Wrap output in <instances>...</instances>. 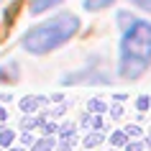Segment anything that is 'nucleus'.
Returning a JSON list of instances; mask_svg holds the SVG:
<instances>
[{"instance_id":"1","label":"nucleus","mask_w":151,"mask_h":151,"mask_svg":"<svg viewBox=\"0 0 151 151\" xmlns=\"http://www.w3.org/2000/svg\"><path fill=\"white\" fill-rule=\"evenodd\" d=\"M151 64V23L149 21H133L128 23L123 39H120V64L118 72L123 80H136Z\"/></svg>"},{"instance_id":"2","label":"nucleus","mask_w":151,"mask_h":151,"mask_svg":"<svg viewBox=\"0 0 151 151\" xmlns=\"http://www.w3.org/2000/svg\"><path fill=\"white\" fill-rule=\"evenodd\" d=\"M77 31H80V18H74L72 13H59V16L28 28L23 33L21 44H23L26 51L41 56V54L54 51L56 46H62L64 41H69Z\"/></svg>"},{"instance_id":"3","label":"nucleus","mask_w":151,"mask_h":151,"mask_svg":"<svg viewBox=\"0 0 151 151\" xmlns=\"http://www.w3.org/2000/svg\"><path fill=\"white\" fill-rule=\"evenodd\" d=\"M113 0H85V8L87 10H103V8H108ZM136 5H141L143 10H151V0H133Z\"/></svg>"},{"instance_id":"4","label":"nucleus","mask_w":151,"mask_h":151,"mask_svg":"<svg viewBox=\"0 0 151 151\" xmlns=\"http://www.w3.org/2000/svg\"><path fill=\"white\" fill-rule=\"evenodd\" d=\"M44 103V97H36V95H28V97H23V100H21V110L23 113H33V110H39V105Z\"/></svg>"},{"instance_id":"5","label":"nucleus","mask_w":151,"mask_h":151,"mask_svg":"<svg viewBox=\"0 0 151 151\" xmlns=\"http://www.w3.org/2000/svg\"><path fill=\"white\" fill-rule=\"evenodd\" d=\"M62 0H31V13H44V10L59 5Z\"/></svg>"},{"instance_id":"6","label":"nucleus","mask_w":151,"mask_h":151,"mask_svg":"<svg viewBox=\"0 0 151 151\" xmlns=\"http://www.w3.org/2000/svg\"><path fill=\"white\" fill-rule=\"evenodd\" d=\"M13 80H18L16 64H5V67H0V82H13Z\"/></svg>"},{"instance_id":"7","label":"nucleus","mask_w":151,"mask_h":151,"mask_svg":"<svg viewBox=\"0 0 151 151\" xmlns=\"http://www.w3.org/2000/svg\"><path fill=\"white\" fill-rule=\"evenodd\" d=\"M97 143H103V131H92L85 136V149H95Z\"/></svg>"},{"instance_id":"8","label":"nucleus","mask_w":151,"mask_h":151,"mask_svg":"<svg viewBox=\"0 0 151 151\" xmlns=\"http://www.w3.org/2000/svg\"><path fill=\"white\" fill-rule=\"evenodd\" d=\"M13 141H16V133L8 131V128H3V131H0V146H3V149H10Z\"/></svg>"},{"instance_id":"9","label":"nucleus","mask_w":151,"mask_h":151,"mask_svg":"<svg viewBox=\"0 0 151 151\" xmlns=\"http://www.w3.org/2000/svg\"><path fill=\"white\" fill-rule=\"evenodd\" d=\"M51 149H54V138H49V136L33 143V151H51Z\"/></svg>"},{"instance_id":"10","label":"nucleus","mask_w":151,"mask_h":151,"mask_svg":"<svg viewBox=\"0 0 151 151\" xmlns=\"http://www.w3.org/2000/svg\"><path fill=\"white\" fill-rule=\"evenodd\" d=\"M110 143H113V146H126V143H128V133H126V131H115V133L110 136Z\"/></svg>"},{"instance_id":"11","label":"nucleus","mask_w":151,"mask_h":151,"mask_svg":"<svg viewBox=\"0 0 151 151\" xmlns=\"http://www.w3.org/2000/svg\"><path fill=\"white\" fill-rule=\"evenodd\" d=\"M87 110H90V113H97V115H103V113H105V103H103V100H90Z\"/></svg>"},{"instance_id":"12","label":"nucleus","mask_w":151,"mask_h":151,"mask_svg":"<svg viewBox=\"0 0 151 151\" xmlns=\"http://www.w3.org/2000/svg\"><path fill=\"white\" fill-rule=\"evenodd\" d=\"M136 108H138V113H146V110L151 108V100H149L146 95H141L138 100H136Z\"/></svg>"},{"instance_id":"13","label":"nucleus","mask_w":151,"mask_h":151,"mask_svg":"<svg viewBox=\"0 0 151 151\" xmlns=\"http://www.w3.org/2000/svg\"><path fill=\"white\" fill-rule=\"evenodd\" d=\"M72 133H74V126H72V123H69V126H64V128H59V141H64V138H69Z\"/></svg>"},{"instance_id":"14","label":"nucleus","mask_w":151,"mask_h":151,"mask_svg":"<svg viewBox=\"0 0 151 151\" xmlns=\"http://www.w3.org/2000/svg\"><path fill=\"white\" fill-rule=\"evenodd\" d=\"M41 123H44V120H36V118H26V120H23V128H26V131H31L33 126H41Z\"/></svg>"},{"instance_id":"15","label":"nucleus","mask_w":151,"mask_h":151,"mask_svg":"<svg viewBox=\"0 0 151 151\" xmlns=\"http://www.w3.org/2000/svg\"><path fill=\"white\" fill-rule=\"evenodd\" d=\"M41 128H44V133H54V131H59V126H56V123H41Z\"/></svg>"},{"instance_id":"16","label":"nucleus","mask_w":151,"mask_h":151,"mask_svg":"<svg viewBox=\"0 0 151 151\" xmlns=\"http://www.w3.org/2000/svg\"><path fill=\"white\" fill-rule=\"evenodd\" d=\"M21 141H23V146H33V143H36V141H33V136L28 133V131H23V136H21Z\"/></svg>"},{"instance_id":"17","label":"nucleus","mask_w":151,"mask_h":151,"mask_svg":"<svg viewBox=\"0 0 151 151\" xmlns=\"http://www.w3.org/2000/svg\"><path fill=\"white\" fill-rule=\"evenodd\" d=\"M126 151H143V146L138 141H133V143H126Z\"/></svg>"},{"instance_id":"18","label":"nucleus","mask_w":151,"mask_h":151,"mask_svg":"<svg viewBox=\"0 0 151 151\" xmlns=\"http://www.w3.org/2000/svg\"><path fill=\"white\" fill-rule=\"evenodd\" d=\"M126 133H128V136H141V128H138V126H128Z\"/></svg>"},{"instance_id":"19","label":"nucleus","mask_w":151,"mask_h":151,"mask_svg":"<svg viewBox=\"0 0 151 151\" xmlns=\"http://www.w3.org/2000/svg\"><path fill=\"white\" fill-rule=\"evenodd\" d=\"M59 151H72V141L69 138H64V141L59 143Z\"/></svg>"},{"instance_id":"20","label":"nucleus","mask_w":151,"mask_h":151,"mask_svg":"<svg viewBox=\"0 0 151 151\" xmlns=\"http://www.w3.org/2000/svg\"><path fill=\"white\" fill-rule=\"evenodd\" d=\"M113 115L120 118V115H123V105H113Z\"/></svg>"},{"instance_id":"21","label":"nucleus","mask_w":151,"mask_h":151,"mask_svg":"<svg viewBox=\"0 0 151 151\" xmlns=\"http://www.w3.org/2000/svg\"><path fill=\"white\" fill-rule=\"evenodd\" d=\"M5 118H8V113H5V108H0V126L5 123Z\"/></svg>"},{"instance_id":"22","label":"nucleus","mask_w":151,"mask_h":151,"mask_svg":"<svg viewBox=\"0 0 151 151\" xmlns=\"http://www.w3.org/2000/svg\"><path fill=\"white\" fill-rule=\"evenodd\" d=\"M146 143H149V146H151V136H149V141H146Z\"/></svg>"},{"instance_id":"23","label":"nucleus","mask_w":151,"mask_h":151,"mask_svg":"<svg viewBox=\"0 0 151 151\" xmlns=\"http://www.w3.org/2000/svg\"><path fill=\"white\" fill-rule=\"evenodd\" d=\"M10 151H23V149H10Z\"/></svg>"}]
</instances>
